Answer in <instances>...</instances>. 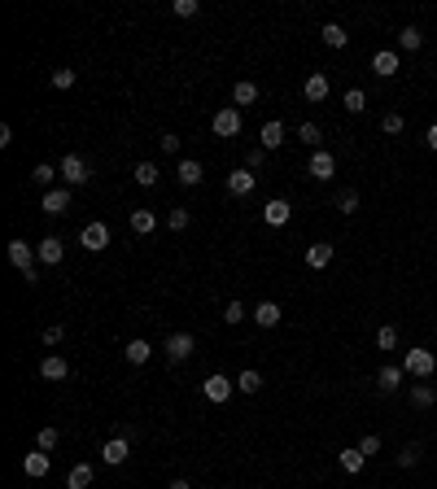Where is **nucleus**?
I'll return each mask as SVG.
<instances>
[{
	"mask_svg": "<svg viewBox=\"0 0 437 489\" xmlns=\"http://www.w3.org/2000/svg\"><path fill=\"white\" fill-rule=\"evenodd\" d=\"M254 184H258V180H254L250 166H245V171H232V175H228V193H232V197H250V193H254Z\"/></svg>",
	"mask_w": 437,
	"mask_h": 489,
	"instance_id": "obj_17",
	"label": "nucleus"
},
{
	"mask_svg": "<svg viewBox=\"0 0 437 489\" xmlns=\"http://www.w3.org/2000/svg\"><path fill=\"white\" fill-rule=\"evenodd\" d=\"M245 319H250V310H245V302H241V297H236V302H228V306H223V324H245Z\"/></svg>",
	"mask_w": 437,
	"mask_h": 489,
	"instance_id": "obj_33",
	"label": "nucleus"
},
{
	"mask_svg": "<svg viewBox=\"0 0 437 489\" xmlns=\"http://www.w3.org/2000/svg\"><path fill=\"white\" fill-rule=\"evenodd\" d=\"M123 354H127V363H132V367H140V363H149V354H153V345H149V341H140V337H136V341H127V350H123Z\"/></svg>",
	"mask_w": 437,
	"mask_h": 489,
	"instance_id": "obj_25",
	"label": "nucleus"
},
{
	"mask_svg": "<svg viewBox=\"0 0 437 489\" xmlns=\"http://www.w3.org/2000/svg\"><path fill=\"white\" fill-rule=\"evenodd\" d=\"M57 175H62V171H57V166H53V162H40V166H35V171H31V180H35V184H40V188H44V193H49V188H53V180H57Z\"/></svg>",
	"mask_w": 437,
	"mask_h": 489,
	"instance_id": "obj_30",
	"label": "nucleus"
},
{
	"mask_svg": "<svg viewBox=\"0 0 437 489\" xmlns=\"http://www.w3.org/2000/svg\"><path fill=\"white\" fill-rule=\"evenodd\" d=\"M420 44H424L420 27H403V31H398V49H403V53H416Z\"/></svg>",
	"mask_w": 437,
	"mask_h": 489,
	"instance_id": "obj_31",
	"label": "nucleus"
},
{
	"mask_svg": "<svg viewBox=\"0 0 437 489\" xmlns=\"http://www.w3.org/2000/svg\"><path fill=\"white\" fill-rule=\"evenodd\" d=\"M175 180H180L184 188H197V184H202V162L184 158V162H180V171H175Z\"/></svg>",
	"mask_w": 437,
	"mask_h": 489,
	"instance_id": "obj_22",
	"label": "nucleus"
},
{
	"mask_svg": "<svg viewBox=\"0 0 437 489\" xmlns=\"http://www.w3.org/2000/svg\"><path fill=\"white\" fill-rule=\"evenodd\" d=\"M49 468H53L49 450H35V455H27V459H22V472H27V476H35V481H40V476H49Z\"/></svg>",
	"mask_w": 437,
	"mask_h": 489,
	"instance_id": "obj_18",
	"label": "nucleus"
},
{
	"mask_svg": "<svg viewBox=\"0 0 437 489\" xmlns=\"http://www.w3.org/2000/svg\"><path fill=\"white\" fill-rule=\"evenodd\" d=\"M9 262L22 271V280H27V284L40 280V276H35V249H31L27 241H9Z\"/></svg>",
	"mask_w": 437,
	"mask_h": 489,
	"instance_id": "obj_2",
	"label": "nucleus"
},
{
	"mask_svg": "<svg viewBox=\"0 0 437 489\" xmlns=\"http://www.w3.org/2000/svg\"><path fill=\"white\" fill-rule=\"evenodd\" d=\"M258 101V83H250V79H236V88H232V105L241 110V105H254Z\"/></svg>",
	"mask_w": 437,
	"mask_h": 489,
	"instance_id": "obj_21",
	"label": "nucleus"
},
{
	"mask_svg": "<svg viewBox=\"0 0 437 489\" xmlns=\"http://www.w3.org/2000/svg\"><path fill=\"white\" fill-rule=\"evenodd\" d=\"M88 180H92L88 162L79 158V153H66V158H62V184H70V188H79V184H88Z\"/></svg>",
	"mask_w": 437,
	"mask_h": 489,
	"instance_id": "obj_4",
	"label": "nucleus"
},
{
	"mask_svg": "<svg viewBox=\"0 0 437 489\" xmlns=\"http://www.w3.org/2000/svg\"><path fill=\"white\" fill-rule=\"evenodd\" d=\"M62 337H66V328H62V324H49V328H44V345H57Z\"/></svg>",
	"mask_w": 437,
	"mask_h": 489,
	"instance_id": "obj_45",
	"label": "nucleus"
},
{
	"mask_svg": "<svg viewBox=\"0 0 437 489\" xmlns=\"http://www.w3.org/2000/svg\"><path fill=\"white\" fill-rule=\"evenodd\" d=\"M167 489H193V485H188V481H171Z\"/></svg>",
	"mask_w": 437,
	"mask_h": 489,
	"instance_id": "obj_50",
	"label": "nucleus"
},
{
	"mask_svg": "<svg viewBox=\"0 0 437 489\" xmlns=\"http://www.w3.org/2000/svg\"><path fill=\"white\" fill-rule=\"evenodd\" d=\"M158 166H153V162H136V171H132V180L140 184V188H153V184H158Z\"/></svg>",
	"mask_w": 437,
	"mask_h": 489,
	"instance_id": "obj_28",
	"label": "nucleus"
},
{
	"mask_svg": "<svg viewBox=\"0 0 437 489\" xmlns=\"http://www.w3.org/2000/svg\"><path fill=\"white\" fill-rule=\"evenodd\" d=\"M35 258H40L44 267H62V258H66V245L57 241V236H44V241L35 245Z\"/></svg>",
	"mask_w": 437,
	"mask_h": 489,
	"instance_id": "obj_10",
	"label": "nucleus"
},
{
	"mask_svg": "<svg viewBox=\"0 0 437 489\" xmlns=\"http://www.w3.org/2000/svg\"><path fill=\"white\" fill-rule=\"evenodd\" d=\"M202 393H206L210 402H228L232 393H236V380H228V376H210L206 385H202Z\"/></svg>",
	"mask_w": 437,
	"mask_h": 489,
	"instance_id": "obj_12",
	"label": "nucleus"
},
{
	"mask_svg": "<svg viewBox=\"0 0 437 489\" xmlns=\"http://www.w3.org/2000/svg\"><path fill=\"white\" fill-rule=\"evenodd\" d=\"M306 175H311V180H320V184H328L337 175V158L328 149H315L311 153V166H306Z\"/></svg>",
	"mask_w": 437,
	"mask_h": 489,
	"instance_id": "obj_5",
	"label": "nucleus"
},
{
	"mask_svg": "<svg viewBox=\"0 0 437 489\" xmlns=\"http://www.w3.org/2000/svg\"><path fill=\"white\" fill-rule=\"evenodd\" d=\"M153 228H158V214L153 210H132V232L136 236H149Z\"/></svg>",
	"mask_w": 437,
	"mask_h": 489,
	"instance_id": "obj_24",
	"label": "nucleus"
},
{
	"mask_svg": "<svg viewBox=\"0 0 437 489\" xmlns=\"http://www.w3.org/2000/svg\"><path fill=\"white\" fill-rule=\"evenodd\" d=\"M193 350H197L193 332H175V337H167V359H171V363H184V359H193Z\"/></svg>",
	"mask_w": 437,
	"mask_h": 489,
	"instance_id": "obj_9",
	"label": "nucleus"
},
{
	"mask_svg": "<svg viewBox=\"0 0 437 489\" xmlns=\"http://www.w3.org/2000/svg\"><path fill=\"white\" fill-rule=\"evenodd\" d=\"M40 376H44V380H66V376H70V363L62 359V354H49V359L40 363Z\"/></svg>",
	"mask_w": 437,
	"mask_h": 489,
	"instance_id": "obj_19",
	"label": "nucleus"
},
{
	"mask_svg": "<svg viewBox=\"0 0 437 489\" xmlns=\"http://www.w3.org/2000/svg\"><path fill=\"white\" fill-rule=\"evenodd\" d=\"M210 127H215V136H223V140L241 136V110H236V105H223V110L210 118Z\"/></svg>",
	"mask_w": 437,
	"mask_h": 489,
	"instance_id": "obj_3",
	"label": "nucleus"
},
{
	"mask_svg": "<svg viewBox=\"0 0 437 489\" xmlns=\"http://www.w3.org/2000/svg\"><path fill=\"white\" fill-rule=\"evenodd\" d=\"M337 210L354 214V210H359V193H354V188H341V193H337Z\"/></svg>",
	"mask_w": 437,
	"mask_h": 489,
	"instance_id": "obj_36",
	"label": "nucleus"
},
{
	"mask_svg": "<svg viewBox=\"0 0 437 489\" xmlns=\"http://www.w3.org/2000/svg\"><path fill=\"white\" fill-rule=\"evenodd\" d=\"M363 463H368V455H363L359 446H350V450H341V472H363Z\"/></svg>",
	"mask_w": 437,
	"mask_h": 489,
	"instance_id": "obj_27",
	"label": "nucleus"
},
{
	"mask_svg": "<svg viewBox=\"0 0 437 489\" xmlns=\"http://www.w3.org/2000/svg\"><path fill=\"white\" fill-rule=\"evenodd\" d=\"M372 70H376V75H381V79L398 75V53H394V49H381V53L372 57Z\"/></svg>",
	"mask_w": 437,
	"mask_h": 489,
	"instance_id": "obj_20",
	"label": "nucleus"
},
{
	"mask_svg": "<svg viewBox=\"0 0 437 489\" xmlns=\"http://www.w3.org/2000/svg\"><path fill=\"white\" fill-rule=\"evenodd\" d=\"M188 219H193V214H188L184 206H175V210L167 214V228H171V232H184V228H188Z\"/></svg>",
	"mask_w": 437,
	"mask_h": 489,
	"instance_id": "obj_39",
	"label": "nucleus"
},
{
	"mask_svg": "<svg viewBox=\"0 0 437 489\" xmlns=\"http://www.w3.org/2000/svg\"><path fill=\"white\" fill-rule=\"evenodd\" d=\"M57 441H62V433H57V428H40L35 446H40V450H57Z\"/></svg>",
	"mask_w": 437,
	"mask_h": 489,
	"instance_id": "obj_41",
	"label": "nucleus"
},
{
	"mask_svg": "<svg viewBox=\"0 0 437 489\" xmlns=\"http://www.w3.org/2000/svg\"><path fill=\"white\" fill-rule=\"evenodd\" d=\"M49 83H53V88H57V92H66V88H75V70H66V66H62V70H53V75H49Z\"/></svg>",
	"mask_w": 437,
	"mask_h": 489,
	"instance_id": "obj_37",
	"label": "nucleus"
},
{
	"mask_svg": "<svg viewBox=\"0 0 437 489\" xmlns=\"http://www.w3.org/2000/svg\"><path fill=\"white\" fill-rule=\"evenodd\" d=\"M416 463H420V446L411 441V446H403V450H398V468H416Z\"/></svg>",
	"mask_w": 437,
	"mask_h": 489,
	"instance_id": "obj_40",
	"label": "nucleus"
},
{
	"mask_svg": "<svg viewBox=\"0 0 437 489\" xmlns=\"http://www.w3.org/2000/svg\"><path fill=\"white\" fill-rule=\"evenodd\" d=\"M328 262H333V245H328V241L306 245V267H311V271H324Z\"/></svg>",
	"mask_w": 437,
	"mask_h": 489,
	"instance_id": "obj_16",
	"label": "nucleus"
},
{
	"mask_svg": "<svg viewBox=\"0 0 437 489\" xmlns=\"http://www.w3.org/2000/svg\"><path fill=\"white\" fill-rule=\"evenodd\" d=\"M411 402H416L420 411H429L433 402H437V389L433 385H411Z\"/></svg>",
	"mask_w": 437,
	"mask_h": 489,
	"instance_id": "obj_32",
	"label": "nucleus"
},
{
	"mask_svg": "<svg viewBox=\"0 0 437 489\" xmlns=\"http://www.w3.org/2000/svg\"><path fill=\"white\" fill-rule=\"evenodd\" d=\"M79 245L84 249H92V254H101V249H110V228L97 219V223H88L84 232H79Z\"/></svg>",
	"mask_w": 437,
	"mask_h": 489,
	"instance_id": "obj_6",
	"label": "nucleus"
},
{
	"mask_svg": "<svg viewBox=\"0 0 437 489\" xmlns=\"http://www.w3.org/2000/svg\"><path fill=\"white\" fill-rule=\"evenodd\" d=\"M263 158H267V149H254V153H250V171H258V166H263Z\"/></svg>",
	"mask_w": 437,
	"mask_h": 489,
	"instance_id": "obj_48",
	"label": "nucleus"
},
{
	"mask_svg": "<svg viewBox=\"0 0 437 489\" xmlns=\"http://www.w3.org/2000/svg\"><path fill=\"white\" fill-rule=\"evenodd\" d=\"M258 389H263V376H258L254 367H250V372H241V376H236V393H258Z\"/></svg>",
	"mask_w": 437,
	"mask_h": 489,
	"instance_id": "obj_35",
	"label": "nucleus"
},
{
	"mask_svg": "<svg viewBox=\"0 0 437 489\" xmlns=\"http://www.w3.org/2000/svg\"><path fill=\"white\" fill-rule=\"evenodd\" d=\"M158 145H162V153H171V158H175V153H180V136H171V131H167Z\"/></svg>",
	"mask_w": 437,
	"mask_h": 489,
	"instance_id": "obj_47",
	"label": "nucleus"
},
{
	"mask_svg": "<svg viewBox=\"0 0 437 489\" xmlns=\"http://www.w3.org/2000/svg\"><path fill=\"white\" fill-rule=\"evenodd\" d=\"M403 372L411 380H429L437 372V359H433V350H407V359H403Z\"/></svg>",
	"mask_w": 437,
	"mask_h": 489,
	"instance_id": "obj_1",
	"label": "nucleus"
},
{
	"mask_svg": "<svg viewBox=\"0 0 437 489\" xmlns=\"http://www.w3.org/2000/svg\"><path fill=\"white\" fill-rule=\"evenodd\" d=\"M197 9H202V5H197V0H175V14H180V18H193Z\"/></svg>",
	"mask_w": 437,
	"mask_h": 489,
	"instance_id": "obj_46",
	"label": "nucleus"
},
{
	"mask_svg": "<svg viewBox=\"0 0 437 489\" xmlns=\"http://www.w3.org/2000/svg\"><path fill=\"white\" fill-rule=\"evenodd\" d=\"M403 380H407V372H403V367L385 363L381 372H376V389H381V393H398V389H403Z\"/></svg>",
	"mask_w": 437,
	"mask_h": 489,
	"instance_id": "obj_11",
	"label": "nucleus"
},
{
	"mask_svg": "<svg viewBox=\"0 0 437 489\" xmlns=\"http://www.w3.org/2000/svg\"><path fill=\"white\" fill-rule=\"evenodd\" d=\"M403 127H407V118H403V114H398V110H394V114H385V118H381V131H385V136H398V131H403Z\"/></svg>",
	"mask_w": 437,
	"mask_h": 489,
	"instance_id": "obj_38",
	"label": "nucleus"
},
{
	"mask_svg": "<svg viewBox=\"0 0 437 489\" xmlns=\"http://www.w3.org/2000/svg\"><path fill=\"white\" fill-rule=\"evenodd\" d=\"M341 105H346L350 114H363V110H368V92H363V88H350L346 97H341Z\"/></svg>",
	"mask_w": 437,
	"mask_h": 489,
	"instance_id": "obj_34",
	"label": "nucleus"
},
{
	"mask_svg": "<svg viewBox=\"0 0 437 489\" xmlns=\"http://www.w3.org/2000/svg\"><path fill=\"white\" fill-rule=\"evenodd\" d=\"M376 345H381V350H394V345H398V328H376Z\"/></svg>",
	"mask_w": 437,
	"mask_h": 489,
	"instance_id": "obj_42",
	"label": "nucleus"
},
{
	"mask_svg": "<svg viewBox=\"0 0 437 489\" xmlns=\"http://www.w3.org/2000/svg\"><path fill=\"white\" fill-rule=\"evenodd\" d=\"M88 485H92V468L88 463H75L70 476H66V489H88Z\"/></svg>",
	"mask_w": 437,
	"mask_h": 489,
	"instance_id": "obj_29",
	"label": "nucleus"
},
{
	"mask_svg": "<svg viewBox=\"0 0 437 489\" xmlns=\"http://www.w3.org/2000/svg\"><path fill=\"white\" fill-rule=\"evenodd\" d=\"M298 140H306V145H320V127H315V123H302V127H298Z\"/></svg>",
	"mask_w": 437,
	"mask_h": 489,
	"instance_id": "obj_43",
	"label": "nucleus"
},
{
	"mask_svg": "<svg viewBox=\"0 0 437 489\" xmlns=\"http://www.w3.org/2000/svg\"><path fill=\"white\" fill-rule=\"evenodd\" d=\"M250 319H254V324H258V328H276V324H280V319H285V310H280L276 302H258V306L250 310Z\"/></svg>",
	"mask_w": 437,
	"mask_h": 489,
	"instance_id": "obj_13",
	"label": "nucleus"
},
{
	"mask_svg": "<svg viewBox=\"0 0 437 489\" xmlns=\"http://www.w3.org/2000/svg\"><path fill=\"white\" fill-rule=\"evenodd\" d=\"M127 455H132V437H110V441L101 446V459L110 463V468H123Z\"/></svg>",
	"mask_w": 437,
	"mask_h": 489,
	"instance_id": "obj_7",
	"label": "nucleus"
},
{
	"mask_svg": "<svg viewBox=\"0 0 437 489\" xmlns=\"http://www.w3.org/2000/svg\"><path fill=\"white\" fill-rule=\"evenodd\" d=\"M289 219H293V206H289L285 197H271L267 206H263V223H267V228H285Z\"/></svg>",
	"mask_w": 437,
	"mask_h": 489,
	"instance_id": "obj_8",
	"label": "nucleus"
},
{
	"mask_svg": "<svg viewBox=\"0 0 437 489\" xmlns=\"http://www.w3.org/2000/svg\"><path fill=\"white\" fill-rule=\"evenodd\" d=\"M320 35H324V44H328V49H346V44H350V35H346V27H341V22H328V27H324Z\"/></svg>",
	"mask_w": 437,
	"mask_h": 489,
	"instance_id": "obj_26",
	"label": "nucleus"
},
{
	"mask_svg": "<svg viewBox=\"0 0 437 489\" xmlns=\"http://www.w3.org/2000/svg\"><path fill=\"white\" fill-rule=\"evenodd\" d=\"M258 145H263L267 153H271V149H280V145H285V123H280V118L263 123V131H258Z\"/></svg>",
	"mask_w": 437,
	"mask_h": 489,
	"instance_id": "obj_15",
	"label": "nucleus"
},
{
	"mask_svg": "<svg viewBox=\"0 0 437 489\" xmlns=\"http://www.w3.org/2000/svg\"><path fill=\"white\" fill-rule=\"evenodd\" d=\"M359 450H363V455H381V437H376V433H368V437L359 441Z\"/></svg>",
	"mask_w": 437,
	"mask_h": 489,
	"instance_id": "obj_44",
	"label": "nucleus"
},
{
	"mask_svg": "<svg viewBox=\"0 0 437 489\" xmlns=\"http://www.w3.org/2000/svg\"><path fill=\"white\" fill-rule=\"evenodd\" d=\"M424 145H429V149H433V153H437V123H433V127H429V136H424Z\"/></svg>",
	"mask_w": 437,
	"mask_h": 489,
	"instance_id": "obj_49",
	"label": "nucleus"
},
{
	"mask_svg": "<svg viewBox=\"0 0 437 489\" xmlns=\"http://www.w3.org/2000/svg\"><path fill=\"white\" fill-rule=\"evenodd\" d=\"M306 101H328V75H306Z\"/></svg>",
	"mask_w": 437,
	"mask_h": 489,
	"instance_id": "obj_23",
	"label": "nucleus"
},
{
	"mask_svg": "<svg viewBox=\"0 0 437 489\" xmlns=\"http://www.w3.org/2000/svg\"><path fill=\"white\" fill-rule=\"evenodd\" d=\"M66 210H70V193L66 188H49V193H44V214H49V219H62Z\"/></svg>",
	"mask_w": 437,
	"mask_h": 489,
	"instance_id": "obj_14",
	"label": "nucleus"
}]
</instances>
